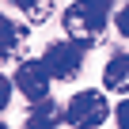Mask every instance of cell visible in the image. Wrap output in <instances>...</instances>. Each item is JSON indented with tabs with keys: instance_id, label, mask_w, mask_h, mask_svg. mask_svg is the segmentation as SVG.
I'll return each mask as SVG.
<instances>
[{
	"instance_id": "cell-1",
	"label": "cell",
	"mask_w": 129,
	"mask_h": 129,
	"mask_svg": "<svg viewBox=\"0 0 129 129\" xmlns=\"http://www.w3.org/2000/svg\"><path fill=\"white\" fill-rule=\"evenodd\" d=\"M106 19H110V0H76V4L64 8V34L80 46H91L99 42V34L106 30Z\"/></svg>"
},
{
	"instance_id": "cell-2",
	"label": "cell",
	"mask_w": 129,
	"mask_h": 129,
	"mask_svg": "<svg viewBox=\"0 0 129 129\" xmlns=\"http://www.w3.org/2000/svg\"><path fill=\"white\" fill-rule=\"evenodd\" d=\"M110 106H106V95L103 91H76L64 106V121L72 129H99L106 121Z\"/></svg>"
},
{
	"instance_id": "cell-3",
	"label": "cell",
	"mask_w": 129,
	"mask_h": 129,
	"mask_svg": "<svg viewBox=\"0 0 129 129\" xmlns=\"http://www.w3.org/2000/svg\"><path fill=\"white\" fill-rule=\"evenodd\" d=\"M42 64L49 69L53 80H72V76L80 72V64H84V46L72 42V38H69V42H53V46L46 49Z\"/></svg>"
},
{
	"instance_id": "cell-4",
	"label": "cell",
	"mask_w": 129,
	"mask_h": 129,
	"mask_svg": "<svg viewBox=\"0 0 129 129\" xmlns=\"http://www.w3.org/2000/svg\"><path fill=\"white\" fill-rule=\"evenodd\" d=\"M49 69L42 61H23L19 64V72H15V87L30 99V103H42V99H49Z\"/></svg>"
},
{
	"instance_id": "cell-5",
	"label": "cell",
	"mask_w": 129,
	"mask_h": 129,
	"mask_svg": "<svg viewBox=\"0 0 129 129\" xmlns=\"http://www.w3.org/2000/svg\"><path fill=\"white\" fill-rule=\"evenodd\" d=\"M103 87L106 91H118V95H129V53H114L103 69Z\"/></svg>"
},
{
	"instance_id": "cell-6",
	"label": "cell",
	"mask_w": 129,
	"mask_h": 129,
	"mask_svg": "<svg viewBox=\"0 0 129 129\" xmlns=\"http://www.w3.org/2000/svg\"><path fill=\"white\" fill-rule=\"evenodd\" d=\"M19 42H23V30H19L12 19H4V15H0V57H12Z\"/></svg>"
},
{
	"instance_id": "cell-7",
	"label": "cell",
	"mask_w": 129,
	"mask_h": 129,
	"mask_svg": "<svg viewBox=\"0 0 129 129\" xmlns=\"http://www.w3.org/2000/svg\"><path fill=\"white\" fill-rule=\"evenodd\" d=\"M12 4H19L30 23H46L53 15V0H12Z\"/></svg>"
},
{
	"instance_id": "cell-8",
	"label": "cell",
	"mask_w": 129,
	"mask_h": 129,
	"mask_svg": "<svg viewBox=\"0 0 129 129\" xmlns=\"http://www.w3.org/2000/svg\"><path fill=\"white\" fill-rule=\"evenodd\" d=\"M114 27H118V34H121V38H129V0L121 4V12L114 15Z\"/></svg>"
},
{
	"instance_id": "cell-9",
	"label": "cell",
	"mask_w": 129,
	"mask_h": 129,
	"mask_svg": "<svg viewBox=\"0 0 129 129\" xmlns=\"http://www.w3.org/2000/svg\"><path fill=\"white\" fill-rule=\"evenodd\" d=\"M8 99H12V80H8L4 72H0V110L8 106Z\"/></svg>"
},
{
	"instance_id": "cell-10",
	"label": "cell",
	"mask_w": 129,
	"mask_h": 129,
	"mask_svg": "<svg viewBox=\"0 0 129 129\" xmlns=\"http://www.w3.org/2000/svg\"><path fill=\"white\" fill-rule=\"evenodd\" d=\"M114 118H118V129H129V99L114 110Z\"/></svg>"
},
{
	"instance_id": "cell-11",
	"label": "cell",
	"mask_w": 129,
	"mask_h": 129,
	"mask_svg": "<svg viewBox=\"0 0 129 129\" xmlns=\"http://www.w3.org/2000/svg\"><path fill=\"white\" fill-rule=\"evenodd\" d=\"M27 129H46V125H38V121H30V125H27Z\"/></svg>"
},
{
	"instance_id": "cell-12",
	"label": "cell",
	"mask_w": 129,
	"mask_h": 129,
	"mask_svg": "<svg viewBox=\"0 0 129 129\" xmlns=\"http://www.w3.org/2000/svg\"><path fill=\"white\" fill-rule=\"evenodd\" d=\"M0 129H8V125H0Z\"/></svg>"
}]
</instances>
